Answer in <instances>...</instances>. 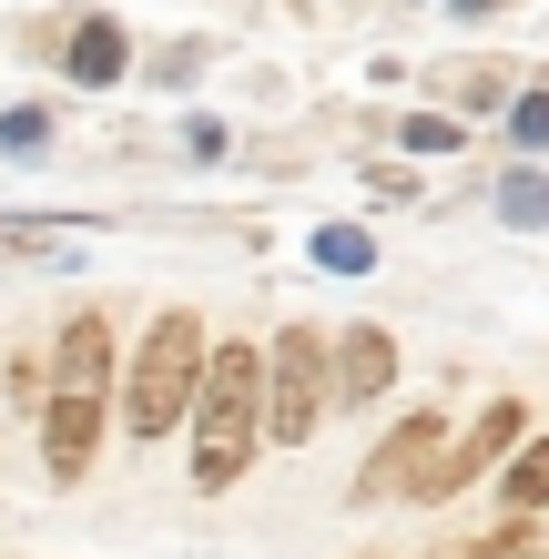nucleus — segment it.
Here are the masks:
<instances>
[{
  "instance_id": "1",
  "label": "nucleus",
  "mask_w": 549,
  "mask_h": 559,
  "mask_svg": "<svg viewBox=\"0 0 549 559\" xmlns=\"http://www.w3.org/2000/svg\"><path fill=\"white\" fill-rule=\"evenodd\" d=\"M183 457H193V488L224 499L244 488V468L265 457V346L254 336H214L204 356V386H193V417H183Z\"/></svg>"
},
{
  "instance_id": "2",
  "label": "nucleus",
  "mask_w": 549,
  "mask_h": 559,
  "mask_svg": "<svg viewBox=\"0 0 549 559\" xmlns=\"http://www.w3.org/2000/svg\"><path fill=\"white\" fill-rule=\"evenodd\" d=\"M204 356H214V336H204V316L193 306H164L143 325V346H133V367H122V427H133L143 448H164L174 427L193 417V386H204Z\"/></svg>"
},
{
  "instance_id": "3",
  "label": "nucleus",
  "mask_w": 549,
  "mask_h": 559,
  "mask_svg": "<svg viewBox=\"0 0 549 559\" xmlns=\"http://www.w3.org/2000/svg\"><path fill=\"white\" fill-rule=\"evenodd\" d=\"M336 407V336L326 325H275L265 346V448H306Z\"/></svg>"
},
{
  "instance_id": "4",
  "label": "nucleus",
  "mask_w": 549,
  "mask_h": 559,
  "mask_svg": "<svg viewBox=\"0 0 549 559\" xmlns=\"http://www.w3.org/2000/svg\"><path fill=\"white\" fill-rule=\"evenodd\" d=\"M520 448H529V397H509V386H499V397L478 407L458 438H447V457L428 468V488H417V509H438V499H458V488H478L489 468H509Z\"/></svg>"
},
{
  "instance_id": "5",
  "label": "nucleus",
  "mask_w": 549,
  "mask_h": 559,
  "mask_svg": "<svg viewBox=\"0 0 549 559\" xmlns=\"http://www.w3.org/2000/svg\"><path fill=\"white\" fill-rule=\"evenodd\" d=\"M447 438H458V427H447L438 407H417V417H397L377 438V457L357 468V488H346V499L357 509H386V499H417V488H428V468L447 457Z\"/></svg>"
},
{
  "instance_id": "6",
  "label": "nucleus",
  "mask_w": 549,
  "mask_h": 559,
  "mask_svg": "<svg viewBox=\"0 0 549 559\" xmlns=\"http://www.w3.org/2000/svg\"><path fill=\"white\" fill-rule=\"evenodd\" d=\"M51 397H122V346H112V316L103 306H72L51 336Z\"/></svg>"
},
{
  "instance_id": "7",
  "label": "nucleus",
  "mask_w": 549,
  "mask_h": 559,
  "mask_svg": "<svg viewBox=\"0 0 549 559\" xmlns=\"http://www.w3.org/2000/svg\"><path fill=\"white\" fill-rule=\"evenodd\" d=\"M103 427H112L103 397H51V407H41V478H51V488H82L92 457H103Z\"/></svg>"
},
{
  "instance_id": "8",
  "label": "nucleus",
  "mask_w": 549,
  "mask_h": 559,
  "mask_svg": "<svg viewBox=\"0 0 549 559\" xmlns=\"http://www.w3.org/2000/svg\"><path fill=\"white\" fill-rule=\"evenodd\" d=\"M61 82H82V92H112V82H133V31H122L112 11H72L61 21Z\"/></svg>"
},
{
  "instance_id": "9",
  "label": "nucleus",
  "mask_w": 549,
  "mask_h": 559,
  "mask_svg": "<svg viewBox=\"0 0 549 559\" xmlns=\"http://www.w3.org/2000/svg\"><path fill=\"white\" fill-rule=\"evenodd\" d=\"M386 397H397V336L377 316L336 325V407L357 417V407H386Z\"/></svg>"
},
{
  "instance_id": "10",
  "label": "nucleus",
  "mask_w": 549,
  "mask_h": 559,
  "mask_svg": "<svg viewBox=\"0 0 549 559\" xmlns=\"http://www.w3.org/2000/svg\"><path fill=\"white\" fill-rule=\"evenodd\" d=\"M61 224H82V214H0V265H82V245Z\"/></svg>"
},
{
  "instance_id": "11",
  "label": "nucleus",
  "mask_w": 549,
  "mask_h": 559,
  "mask_svg": "<svg viewBox=\"0 0 549 559\" xmlns=\"http://www.w3.org/2000/svg\"><path fill=\"white\" fill-rule=\"evenodd\" d=\"M489 214L509 224V235H549V174H539V163H499Z\"/></svg>"
},
{
  "instance_id": "12",
  "label": "nucleus",
  "mask_w": 549,
  "mask_h": 559,
  "mask_svg": "<svg viewBox=\"0 0 549 559\" xmlns=\"http://www.w3.org/2000/svg\"><path fill=\"white\" fill-rule=\"evenodd\" d=\"M549 509V427H529V448L499 468V519H539Z\"/></svg>"
},
{
  "instance_id": "13",
  "label": "nucleus",
  "mask_w": 549,
  "mask_h": 559,
  "mask_svg": "<svg viewBox=\"0 0 549 559\" xmlns=\"http://www.w3.org/2000/svg\"><path fill=\"white\" fill-rule=\"evenodd\" d=\"M204 61H214V41H204V31H183V41H153V51L133 61V72H143L153 92H164V103H183V92L204 82Z\"/></svg>"
},
{
  "instance_id": "14",
  "label": "nucleus",
  "mask_w": 549,
  "mask_h": 559,
  "mask_svg": "<svg viewBox=\"0 0 549 559\" xmlns=\"http://www.w3.org/2000/svg\"><path fill=\"white\" fill-rule=\"evenodd\" d=\"M499 143H509V163H549V82H520V92H509Z\"/></svg>"
},
{
  "instance_id": "15",
  "label": "nucleus",
  "mask_w": 549,
  "mask_h": 559,
  "mask_svg": "<svg viewBox=\"0 0 549 559\" xmlns=\"http://www.w3.org/2000/svg\"><path fill=\"white\" fill-rule=\"evenodd\" d=\"M438 92H447V112H509V72L499 61H438Z\"/></svg>"
},
{
  "instance_id": "16",
  "label": "nucleus",
  "mask_w": 549,
  "mask_h": 559,
  "mask_svg": "<svg viewBox=\"0 0 549 559\" xmlns=\"http://www.w3.org/2000/svg\"><path fill=\"white\" fill-rule=\"evenodd\" d=\"M306 254H315L326 275H377V235H367V224H315Z\"/></svg>"
},
{
  "instance_id": "17",
  "label": "nucleus",
  "mask_w": 549,
  "mask_h": 559,
  "mask_svg": "<svg viewBox=\"0 0 549 559\" xmlns=\"http://www.w3.org/2000/svg\"><path fill=\"white\" fill-rule=\"evenodd\" d=\"M397 143H407L417 163H447V153H468V122L428 103V112H407V122H397Z\"/></svg>"
},
{
  "instance_id": "18",
  "label": "nucleus",
  "mask_w": 549,
  "mask_h": 559,
  "mask_svg": "<svg viewBox=\"0 0 549 559\" xmlns=\"http://www.w3.org/2000/svg\"><path fill=\"white\" fill-rule=\"evenodd\" d=\"M0 386H11V417H31V427H41V407H51V356L11 346V367H0Z\"/></svg>"
},
{
  "instance_id": "19",
  "label": "nucleus",
  "mask_w": 549,
  "mask_h": 559,
  "mask_svg": "<svg viewBox=\"0 0 549 559\" xmlns=\"http://www.w3.org/2000/svg\"><path fill=\"white\" fill-rule=\"evenodd\" d=\"M51 133H61L51 103H11V112H0V153H11V163H41V153H51Z\"/></svg>"
},
{
  "instance_id": "20",
  "label": "nucleus",
  "mask_w": 549,
  "mask_h": 559,
  "mask_svg": "<svg viewBox=\"0 0 549 559\" xmlns=\"http://www.w3.org/2000/svg\"><path fill=\"white\" fill-rule=\"evenodd\" d=\"M174 143H183V163H224V153H235V133H224L214 112H183V122H174Z\"/></svg>"
},
{
  "instance_id": "21",
  "label": "nucleus",
  "mask_w": 549,
  "mask_h": 559,
  "mask_svg": "<svg viewBox=\"0 0 549 559\" xmlns=\"http://www.w3.org/2000/svg\"><path fill=\"white\" fill-rule=\"evenodd\" d=\"M367 193H377V204H407V193H417V174H407V163H377V174H367Z\"/></svg>"
},
{
  "instance_id": "22",
  "label": "nucleus",
  "mask_w": 549,
  "mask_h": 559,
  "mask_svg": "<svg viewBox=\"0 0 549 559\" xmlns=\"http://www.w3.org/2000/svg\"><path fill=\"white\" fill-rule=\"evenodd\" d=\"M458 21H499V11H520V0H447Z\"/></svg>"
}]
</instances>
